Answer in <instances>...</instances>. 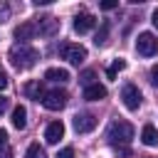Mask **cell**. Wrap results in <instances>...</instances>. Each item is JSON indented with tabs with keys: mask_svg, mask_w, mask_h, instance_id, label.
I'll list each match as a JSON object with an SVG mask.
<instances>
[{
	"mask_svg": "<svg viewBox=\"0 0 158 158\" xmlns=\"http://www.w3.org/2000/svg\"><path fill=\"white\" fill-rule=\"evenodd\" d=\"M37 59H40V54L30 44H15L10 49V62H12L15 69H30V67L37 64Z\"/></svg>",
	"mask_w": 158,
	"mask_h": 158,
	"instance_id": "1",
	"label": "cell"
},
{
	"mask_svg": "<svg viewBox=\"0 0 158 158\" xmlns=\"http://www.w3.org/2000/svg\"><path fill=\"white\" fill-rule=\"evenodd\" d=\"M106 138H109V143L111 146H126V143H131V138H133V126L128 123V121H114L111 126H109V131H106Z\"/></svg>",
	"mask_w": 158,
	"mask_h": 158,
	"instance_id": "2",
	"label": "cell"
},
{
	"mask_svg": "<svg viewBox=\"0 0 158 158\" xmlns=\"http://www.w3.org/2000/svg\"><path fill=\"white\" fill-rule=\"evenodd\" d=\"M59 54L62 59H67L69 64H81L86 59V49L81 44H74V42H62L59 44Z\"/></svg>",
	"mask_w": 158,
	"mask_h": 158,
	"instance_id": "3",
	"label": "cell"
},
{
	"mask_svg": "<svg viewBox=\"0 0 158 158\" xmlns=\"http://www.w3.org/2000/svg\"><path fill=\"white\" fill-rule=\"evenodd\" d=\"M136 52L143 54V57H153V54H158V40H156V35H151V32H141L138 40H136Z\"/></svg>",
	"mask_w": 158,
	"mask_h": 158,
	"instance_id": "4",
	"label": "cell"
},
{
	"mask_svg": "<svg viewBox=\"0 0 158 158\" xmlns=\"http://www.w3.org/2000/svg\"><path fill=\"white\" fill-rule=\"evenodd\" d=\"M67 91L64 89H52V91H47L44 94V99H42V106L44 109H49V111H59V109H64L67 106Z\"/></svg>",
	"mask_w": 158,
	"mask_h": 158,
	"instance_id": "5",
	"label": "cell"
},
{
	"mask_svg": "<svg viewBox=\"0 0 158 158\" xmlns=\"http://www.w3.org/2000/svg\"><path fill=\"white\" fill-rule=\"evenodd\" d=\"M121 99H123V106L128 109V111H136L138 106H141V91H138V86L136 84H123L121 86Z\"/></svg>",
	"mask_w": 158,
	"mask_h": 158,
	"instance_id": "6",
	"label": "cell"
},
{
	"mask_svg": "<svg viewBox=\"0 0 158 158\" xmlns=\"http://www.w3.org/2000/svg\"><path fill=\"white\" fill-rule=\"evenodd\" d=\"M72 126H74L77 133H89V131L96 128V116L94 114H77L74 121H72Z\"/></svg>",
	"mask_w": 158,
	"mask_h": 158,
	"instance_id": "7",
	"label": "cell"
},
{
	"mask_svg": "<svg viewBox=\"0 0 158 158\" xmlns=\"http://www.w3.org/2000/svg\"><path fill=\"white\" fill-rule=\"evenodd\" d=\"M94 25H96V17H94V15H89V12H79V15L74 17V32H79V35L89 32Z\"/></svg>",
	"mask_w": 158,
	"mask_h": 158,
	"instance_id": "8",
	"label": "cell"
},
{
	"mask_svg": "<svg viewBox=\"0 0 158 158\" xmlns=\"http://www.w3.org/2000/svg\"><path fill=\"white\" fill-rule=\"evenodd\" d=\"M62 136H64V123H62V121H52V123L44 128V141H47V143H52V146H54V143H59V138H62Z\"/></svg>",
	"mask_w": 158,
	"mask_h": 158,
	"instance_id": "9",
	"label": "cell"
},
{
	"mask_svg": "<svg viewBox=\"0 0 158 158\" xmlns=\"http://www.w3.org/2000/svg\"><path fill=\"white\" fill-rule=\"evenodd\" d=\"M37 32L35 22H22L20 27H15V40H20V44H27V40H32Z\"/></svg>",
	"mask_w": 158,
	"mask_h": 158,
	"instance_id": "10",
	"label": "cell"
},
{
	"mask_svg": "<svg viewBox=\"0 0 158 158\" xmlns=\"http://www.w3.org/2000/svg\"><path fill=\"white\" fill-rule=\"evenodd\" d=\"M59 30V20L57 17H40V22H37V32L40 35H54Z\"/></svg>",
	"mask_w": 158,
	"mask_h": 158,
	"instance_id": "11",
	"label": "cell"
},
{
	"mask_svg": "<svg viewBox=\"0 0 158 158\" xmlns=\"http://www.w3.org/2000/svg\"><path fill=\"white\" fill-rule=\"evenodd\" d=\"M104 96H106V86H101L99 81L84 89V99H86V101H101Z\"/></svg>",
	"mask_w": 158,
	"mask_h": 158,
	"instance_id": "12",
	"label": "cell"
},
{
	"mask_svg": "<svg viewBox=\"0 0 158 158\" xmlns=\"http://www.w3.org/2000/svg\"><path fill=\"white\" fill-rule=\"evenodd\" d=\"M44 79H47V81H59V84H64V81H69V72H67V69H59V67H49V69L44 72Z\"/></svg>",
	"mask_w": 158,
	"mask_h": 158,
	"instance_id": "13",
	"label": "cell"
},
{
	"mask_svg": "<svg viewBox=\"0 0 158 158\" xmlns=\"http://www.w3.org/2000/svg\"><path fill=\"white\" fill-rule=\"evenodd\" d=\"M10 121H12V126H15L17 131H22V128L27 126V109H25V106H15Z\"/></svg>",
	"mask_w": 158,
	"mask_h": 158,
	"instance_id": "14",
	"label": "cell"
},
{
	"mask_svg": "<svg viewBox=\"0 0 158 158\" xmlns=\"http://www.w3.org/2000/svg\"><path fill=\"white\" fill-rule=\"evenodd\" d=\"M141 141H143L146 146H158V128H156L153 123H146L143 131H141Z\"/></svg>",
	"mask_w": 158,
	"mask_h": 158,
	"instance_id": "15",
	"label": "cell"
},
{
	"mask_svg": "<svg viewBox=\"0 0 158 158\" xmlns=\"http://www.w3.org/2000/svg\"><path fill=\"white\" fill-rule=\"evenodd\" d=\"M25 94H27L30 99H37V101H40V99H44V94H47V91H44L42 81H40V79H35V81H30V84L25 86Z\"/></svg>",
	"mask_w": 158,
	"mask_h": 158,
	"instance_id": "16",
	"label": "cell"
},
{
	"mask_svg": "<svg viewBox=\"0 0 158 158\" xmlns=\"http://www.w3.org/2000/svg\"><path fill=\"white\" fill-rule=\"evenodd\" d=\"M121 69H126V59H114L111 67L106 69V77H109V79H116V74H118Z\"/></svg>",
	"mask_w": 158,
	"mask_h": 158,
	"instance_id": "17",
	"label": "cell"
},
{
	"mask_svg": "<svg viewBox=\"0 0 158 158\" xmlns=\"http://www.w3.org/2000/svg\"><path fill=\"white\" fill-rule=\"evenodd\" d=\"M106 40H109V22H104V25H101V30L96 32L94 42H96V47H104V44H106Z\"/></svg>",
	"mask_w": 158,
	"mask_h": 158,
	"instance_id": "18",
	"label": "cell"
},
{
	"mask_svg": "<svg viewBox=\"0 0 158 158\" xmlns=\"http://www.w3.org/2000/svg\"><path fill=\"white\" fill-rule=\"evenodd\" d=\"M27 158H47V153H44V148L40 143H32L27 148Z\"/></svg>",
	"mask_w": 158,
	"mask_h": 158,
	"instance_id": "19",
	"label": "cell"
},
{
	"mask_svg": "<svg viewBox=\"0 0 158 158\" xmlns=\"http://www.w3.org/2000/svg\"><path fill=\"white\" fill-rule=\"evenodd\" d=\"M94 77H96V74H94V69H86V72H84V74H81V77H79V81H81V84H84V89H86V86H91V84H94Z\"/></svg>",
	"mask_w": 158,
	"mask_h": 158,
	"instance_id": "20",
	"label": "cell"
},
{
	"mask_svg": "<svg viewBox=\"0 0 158 158\" xmlns=\"http://www.w3.org/2000/svg\"><path fill=\"white\" fill-rule=\"evenodd\" d=\"M57 158H74V148H69V146L62 148V151L57 153Z\"/></svg>",
	"mask_w": 158,
	"mask_h": 158,
	"instance_id": "21",
	"label": "cell"
},
{
	"mask_svg": "<svg viewBox=\"0 0 158 158\" xmlns=\"http://www.w3.org/2000/svg\"><path fill=\"white\" fill-rule=\"evenodd\" d=\"M114 7H118V0H104L101 2V10H114Z\"/></svg>",
	"mask_w": 158,
	"mask_h": 158,
	"instance_id": "22",
	"label": "cell"
},
{
	"mask_svg": "<svg viewBox=\"0 0 158 158\" xmlns=\"http://www.w3.org/2000/svg\"><path fill=\"white\" fill-rule=\"evenodd\" d=\"M7 106H10V99H7V96H0V116L7 111Z\"/></svg>",
	"mask_w": 158,
	"mask_h": 158,
	"instance_id": "23",
	"label": "cell"
},
{
	"mask_svg": "<svg viewBox=\"0 0 158 158\" xmlns=\"http://www.w3.org/2000/svg\"><path fill=\"white\" fill-rule=\"evenodd\" d=\"M151 84H153V86H158V64L151 69Z\"/></svg>",
	"mask_w": 158,
	"mask_h": 158,
	"instance_id": "24",
	"label": "cell"
},
{
	"mask_svg": "<svg viewBox=\"0 0 158 158\" xmlns=\"http://www.w3.org/2000/svg\"><path fill=\"white\" fill-rule=\"evenodd\" d=\"M0 158H12V151H10V146L0 148Z\"/></svg>",
	"mask_w": 158,
	"mask_h": 158,
	"instance_id": "25",
	"label": "cell"
},
{
	"mask_svg": "<svg viewBox=\"0 0 158 158\" xmlns=\"http://www.w3.org/2000/svg\"><path fill=\"white\" fill-rule=\"evenodd\" d=\"M5 146H7V131L0 128V148H5Z\"/></svg>",
	"mask_w": 158,
	"mask_h": 158,
	"instance_id": "26",
	"label": "cell"
},
{
	"mask_svg": "<svg viewBox=\"0 0 158 158\" xmlns=\"http://www.w3.org/2000/svg\"><path fill=\"white\" fill-rule=\"evenodd\" d=\"M5 86H7V74L0 69V89H5Z\"/></svg>",
	"mask_w": 158,
	"mask_h": 158,
	"instance_id": "27",
	"label": "cell"
},
{
	"mask_svg": "<svg viewBox=\"0 0 158 158\" xmlns=\"http://www.w3.org/2000/svg\"><path fill=\"white\" fill-rule=\"evenodd\" d=\"M7 20V7H0V22Z\"/></svg>",
	"mask_w": 158,
	"mask_h": 158,
	"instance_id": "28",
	"label": "cell"
},
{
	"mask_svg": "<svg viewBox=\"0 0 158 158\" xmlns=\"http://www.w3.org/2000/svg\"><path fill=\"white\" fill-rule=\"evenodd\" d=\"M153 25H156V30H158V7L153 10Z\"/></svg>",
	"mask_w": 158,
	"mask_h": 158,
	"instance_id": "29",
	"label": "cell"
}]
</instances>
